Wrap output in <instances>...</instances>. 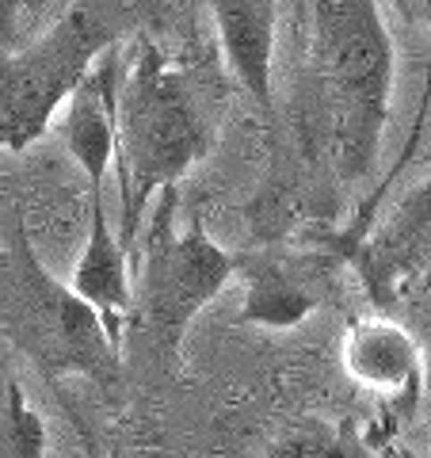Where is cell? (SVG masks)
Masks as SVG:
<instances>
[{"mask_svg":"<svg viewBox=\"0 0 431 458\" xmlns=\"http://www.w3.org/2000/svg\"><path fill=\"white\" fill-rule=\"evenodd\" d=\"M218 138V114L207 77L195 65L172 62L153 38L141 35L119 84V188L123 229L119 241L138 249L149 199L207 161Z\"/></svg>","mask_w":431,"mask_h":458,"instance_id":"1","label":"cell"},{"mask_svg":"<svg viewBox=\"0 0 431 458\" xmlns=\"http://www.w3.org/2000/svg\"><path fill=\"white\" fill-rule=\"evenodd\" d=\"M313 69L343 183L375 168L393 104L397 47L378 0H313Z\"/></svg>","mask_w":431,"mask_h":458,"instance_id":"2","label":"cell"},{"mask_svg":"<svg viewBox=\"0 0 431 458\" xmlns=\"http://www.w3.org/2000/svg\"><path fill=\"white\" fill-rule=\"evenodd\" d=\"M138 27L134 0H77L46 35L0 54V153H23L54 126L96 57Z\"/></svg>","mask_w":431,"mask_h":458,"instance_id":"3","label":"cell"},{"mask_svg":"<svg viewBox=\"0 0 431 458\" xmlns=\"http://www.w3.org/2000/svg\"><path fill=\"white\" fill-rule=\"evenodd\" d=\"M176 188H165L149 229L138 237L141 252L131 313L138 333L172 367H180L191 321L225 291V283L237 271L233 256L207 233L203 214H188L183 222H176Z\"/></svg>","mask_w":431,"mask_h":458,"instance_id":"4","label":"cell"},{"mask_svg":"<svg viewBox=\"0 0 431 458\" xmlns=\"http://www.w3.org/2000/svg\"><path fill=\"white\" fill-rule=\"evenodd\" d=\"M12 328L20 348L42 367L46 378L84 375L104 390L123 382V348L111 340L104 318L92 302L69 286V279H54L46 264L27 237V225H16V249H12Z\"/></svg>","mask_w":431,"mask_h":458,"instance_id":"5","label":"cell"},{"mask_svg":"<svg viewBox=\"0 0 431 458\" xmlns=\"http://www.w3.org/2000/svg\"><path fill=\"white\" fill-rule=\"evenodd\" d=\"M355 276L363 279L375 306H393L412 283L431 276V172L363 245L348 252Z\"/></svg>","mask_w":431,"mask_h":458,"instance_id":"6","label":"cell"},{"mask_svg":"<svg viewBox=\"0 0 431 458\" xmlns=\"http://www.w3.org/2000/svg\"><path fill=\"white\" fill-rule=\"evenodd\" d=\"M340 360L355 386H363L370 397L382 401L385 420H412L424 394V355L405 325L382 318V313L351 321Z\"/></svg>","mask_w":431,"mask_h":458,"instance_id":"7","label":"cell"},{"mask_svg":"<svg viewBox=\"0 0 431 458\" xmlns=\"http://www.w3.org/2000/svg\"><path fill=\"white\" fill-rule=\"evenodd\" d=\"M119 84L123 57L119 47H111L96 57L89 77L57 111V134L89 180V195H104L107 168L114 161V146H119Z\"/></svg>","mask_w":431,"mask_h":458,"instance_id":"8","label":"cell"},{"mask_svg":"<svg viewBox=\"0 0 431 458\" xmlns=\"http://www.w3.org/2000/svg\"><path fill=\"white\" fill-rule=\"evenodd\" d=\"M244 271V325L294 328L321 310L325 291L333 286V267L321 252L291 256H252L237 264Z\"/></svg>","mask_w":431,"mask_h":458,"instance_id":"9","label":"cell"},{"mask_svg":"<svg viewBox=\"0 0 431 458\" xmlns=\"http://www.w3.org/2000/svg\"><path fill=\"white\" fill-rule=\"evenodd\" d=\"M69 286L92 302L104 318L111 340L123 348V328L134 313V279H131V249L111 229L104 195H89V237H84L80 260L69 276Z\"/></svg>","mask_w":431,"mask_h":458,"instance_id":"10","label":"cell"},{"mask_svg":"<svg viewBox=\"0 0 431 458\" xmlns=\"http://www.w3.org/2000/svg\"><path fill=\"white\" fill-rule=\"evenodd\" d=\"M214 31L229 73L264 111H271V65H275V0H210Z\"/></svg>","mask_w":431,"mask_h":458,"instance_id":"11","label":"cell"},{"mask_svg":"<svg viewBox=\"0 0 431 458\" xmlns=\"http://www.w3.org/2000/svg\"><path fill=\"white\" fill-rule=\"evenodd\" d=\"M77 0H0V54L23 50L46 35Z\"/></svg>","mask_w":431,"mask_h":458,"instance_id":"12","label":"cell"},{"mask_svg":"<svg viewBox=\"0 0 431 458\" xmlns=\"http://www.w3.org/2000/svg\"><path fill=\"white\" fill-rule=\"evenodd\" d=\"M363 443H348L343 428H328L321 420H306L286 428L283 439L271 447V454H306V458H343V454H363Z\"/></svg>","mask_w":431,"mask_h":458,"instance_id":"13","label":"cell"},{"mask_svg":"<svg viewBox=\"0 0 431 458\" xmlns=\"http://www.w3.org/2000/svg\"><path fill=\"white\" fill-rule=\"evenodd\" d=\"M8 436H12V443H8L12 454L35 458L46 451V428H42L38 412L27 405L20 382H8Z\"/></svg>","mask_w":431,"mask_h":458,"instance_id":"14","label":"cell"},{"mask_svg":"<svg viewBox=\"0 0 431 458\" xmlns=\"http://www.w3.org/2000/svg\"><path fill=\"white\" fill-rule=\"evenodd\" d=\"M405 8L431 31V0H405Z\"/></svg>","mask_w":431,"mask_h":458,"instance_id":"15","label":"cell"}]
</instances>
